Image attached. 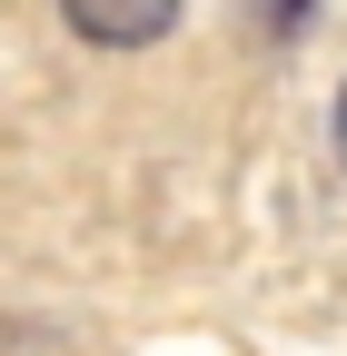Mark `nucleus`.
<instances>
[{
  "mask_svg": "<svg viewBox=\"0 0 347 356\" xmlns=\"http://www.w3.org/2000/svg\"><path fill=\"white\" fill-rule=\"evenodd\" d=\"M337 159H347V89H337Z\"/></svg>",
  "mask_w": 347,
  "mask_h": 356,
  "instance_id": "2",
  "label": "nucleus"
},
{
  "mask_svg": "<svg viewBox=\"0 0 347 356\" xmlns=\"http://www.w3.org/2000/svg\"><path fill=\"white\" fill-rule=\"evenodd\" d=\"M60 20L90 40V50H149V40H169L179 0H60Z\"/></svg>",
  "mask_w": 347,
  "mask_h": 356,
  "instance_id": "1",
  "label": "nucleus"
}]
</instances>
